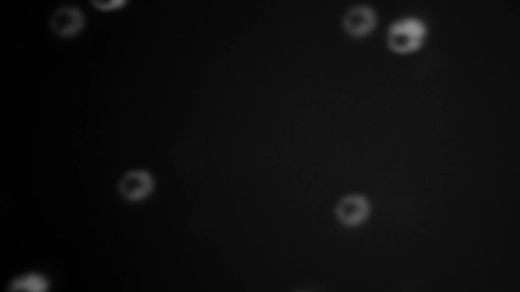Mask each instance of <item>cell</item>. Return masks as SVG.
<instances>
[{
	"instance_id": "6",
	"label": "cell",
	"mask_w": 520,
	"mask_h": 292,
	"mask_svg": "<svg viewBox=\"0 0 520 292\" xmlns=\"http://www.w3.org/2000/svg\"><path fill=\"white\" fill-rule=\"evenodd\" d=\"M48 284L46 279L40 275L31 273L21 276L13 280L9 288L12 291L25 290L34 292L45 291Z\"/></svg>"
},
{
	"instance_id": "3",
	"label": "cell",
	"mask_w": 520,
	"mask_h": 292,
	"mask_svg": "<svg viewBox=\"0 0 520 292\" xmlns=\"http://www.w3.org/2000/svg\"><path fill=\"white\" fill-rule=\"evenodd\" d=\"M84 24V17L82 12L74 6H63L58 8L52 13L49 21L52 31L61 37H69L77 34L83 28Z\"/></svg>"
},
{
	"instance_id": "7",
	"label": "cell",
	"mask_w": 520,
	"mask_h": 292,
	"mask_svg": "<svg viewBox=\"0 0 520 292\" xmlns=\"http://www.w3.org/2000/svg\"><path fill=\"white\" fill-rule=\"evenodd\" d=\"M91 4L95 8L100 10H108L117 7L119 5L117 1L92 0Z\"/></svg>"
},
{
	"instance_id": "4",
	"label": "cell",
	"mask_w": 520,
	"mask_h": 292,
	"mask_svg": "<svg viewBox=\"0 0 520 292\" xmlns=\"http://www.w3.org/2000/svg\"><path fill=\"white\" fill-rule=\"evenodd\" d=\"M121 195L125 199L136 201L145 198L152 191L153 180L151 174L143 170H135L124 174L118 185Z\"/></svg>"
},
{
	"instance_id": "2",
	"label": "cell",
	"mask_w": 520,
	"mask_h": 292,
	"mask_svg": "<svg viewBox=\"0 0 520 292\" xmlns=\"http://www.w3.org/2000/svg\"><path fill=\"white\" fill-rule=\"evenodd\" d=\"M378 22V14L373 7L366 3H359L351 6L344 12L341 25L349 36L361 39L373 32Z\"/></svg>"
},
{
	"instance_id": "1",
	"label": "cell",
	"mask_w": 520,
	"mask_h": 292,
	"mask_svg": "<svg viewBox=\"0 0 520 292\" xmlns=\"http://www.w3.org/2000/svg\"><path fill=\"white\" fill-rule=\"evenodd\" d=\"M427 34V27L420 18L405 16L393 20L385 34L387 47L393 53L405 54L420 47Z\"/></svg>"
},
{
	"instance_id": "5",
	"label": "cell",
	"mask_w": 520,
	"mask_h": 292,
	"mask_svg": "<svg viewBox=\"0 0 520 292\" xmlns=\"http://www.w3.org/2000/svg\"><path fill=\"white\" fill-rule=\"evenodd\" d=\"M370 211L367 199L362 195L352 194L343 198L336 209L338 218L348 226H355L363 222Z\"/></svg>"
}]
</instances>
